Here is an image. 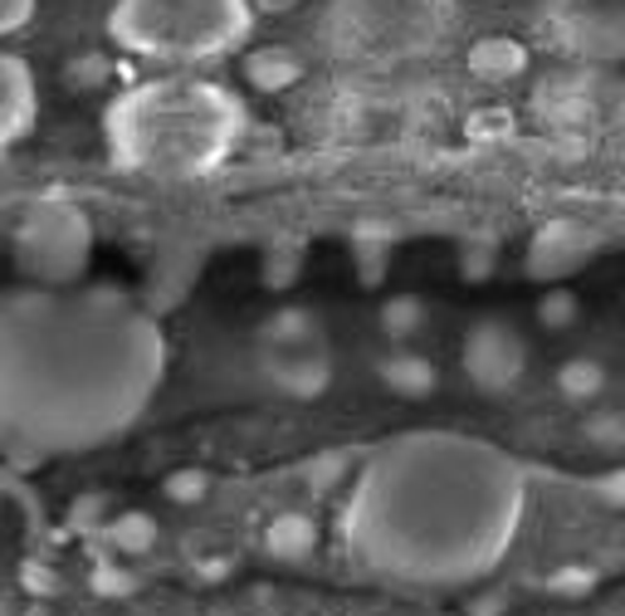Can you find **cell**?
I'll use <instances>...</instances> for the list:
<instances>
[{"label": "cell", "instance_id": "obj_23", "mask_svg": "<svg viewBox=\"0 0 625 616\" xmlns=\"http://www.w3.org/2000/svg\"><path fill=\"white\" fill-rule=\"evenodd\" d=\"M596 587V572L591 568H562L547 578V592H562V597H581V592Z\"/></svg>", "mask_w": 625, "mask_h": 616}, {"label": "cell", "instance_id": "obj_14", "mask_svg": "<svg viewBox=\"0 0 625 616\" xmlns=\"http://www.w3.org/2000/svg\"><path fill=\"white\" fill-rule=\"evenodd\" d=\"M469 64H475L484 79H509V74H518L523 64H528V54H523V45H513L509 35H499V40H479V45L469 49Z\"/></svg>", "mask_w": 625, "mask_h": 616}, {"label": "cell", "instance_id": "obj_27", "mask_svg": "<svg viewBox=\"0 0 625 616\" xmlns=\"http://www.w3.org/2000/svg\"><path fill=\"white\" fill-rule=\"evenodd\" d=\"M337 474H343V456H323V460H317V474L309 470V484H313V490H327Z\"/></svg>", "mask_w": 625, "mask_h": 616}, {"label": "cell", "instance_id": "obj_20", "mask_svg": "<svg viewBox=\"0 0 625 616\" xmlns=\"http://www.w3.org/2000/svg\"><path fill=\"white\" fill-rule=\"evenodd\" d=\"M103 509H108L103 494H79V500L69 504V528H74V534H98Z\"/></svg>", "mask_w": 625, "mask_h": 616}, {"label": "cell", "instance_id": "obj_9", "mask_svg": "<svg viewBox=\"0 0 625 616\" xmlns=\"http://www.w3.org/2000/svg\"><path fill=\"white\" fill-rule=\"evenodd\" d=\"M269 377L289 396H323L333 382V367H327V352H289V358L269 362Z\"/></svg>", "mask_w": 625, "mask_h": 616}, {"label": "cell", "instance_id": "obj_28", "mask_svg": "<svg viewBox=\"0 0 625 616\" xmlns=\"http://www.w3.org/2000/svg\"><path fill=\"white\" fill-rule=\"evenodd\" d=\"M591 440H601V446H621V440H625V426H621L616 416H601L596 426H591Z\"/></svg>", "mask_w": 625, "mask_h": 616}, {"label": "cell", "instance_id": "obj_2", "mask_svg": "<svg viewBox=\"0 0 625 616\" xmlns=\"http://www.w3.org/2000/svg\"><path fill=\"white\" fill-rule=\"evenodd\" d=\"M523 474L503 450L465 436H401L357 474L343 544L371 578L459 587L509 553Z\"/></svg>", "mask_w": 625, "mask_h": 616}, {"label": "cell", "instance_id": "obj_25", "mask_svg": "<svg viewBox=\"0 0 625 616\" xmlns=\"http://www.w3.org/2000/svg\"><path fill=\"white\" fill-rule=\"evenodd\" d=\"M20 587L35 592V597H49V592H59V578H54L45 563H25L20 568Z\"/></svg>", "mask_w": 625, "mask_h": 616}, {"label": "cell", "instance_id": "obj_24", "mask_svg": "<svg viewBox=\"0 0 625 616\" xmlns=\"http://www.w3.org/2000/svg\"><path fill=\"white\" fill-rule=\"evenodd\" d=\"M357 255H361V279H367V284H377V279H381V259L391 255V240H377V245H371L367 235H361V240H357Z\"/></svg>", "mask_w": 625, "mask_h": 616}, {"label": "cell", "instance_id": "obj_13", "mask_svg": "<svg viewBox=\"0 0 625 616\" xmlns=\"http://www.w3.org/2000/svg\"><path fill=\"white\" fill-rule=\"evenodd\" d=\"M245 74H249V83H255V89L279 93V89H289V83L299 79V59H293L289 49H255L245 59Z\"/></svg>", "mask_w": 625, "mask_h": 616}, {"label": "cell", "instance_id": "obj_15", "mask_svg": "<svg viewBox=\"0 0 625 616\" xmlns=\"http://www.w3.org/2000/svg\"><path fill=\"white\" fill-rule=\"evenodd\" d=\"M103 538L118 548V553H152V544H157V518L152 514H118L113 524L103 528Z\"/></svg>", "mask_w": 625, "mask_h": 616}, {"label": "cell", "instance_id": "obj_12", "mask_svg": "<svg viewBox=\"0 0 625 616\" xmlns=\"http://www.w3.org/2000/svg\"><path fill=\"white\" fill-rule=\"evenodd\" d=\"M591 250V240H581V235H572L567 225H553V231L537 240V250H533V259H537V275H567V269H577V259Z\"/></svg>", "mask_w": 625, "mask_h": 616}, {"label": "cell", "instance_id": "obj_1", "mask_svg": "<svg viewBox=\"0 0 625 616\" xmlns=\"http://www.w3.org/2000/svg\"><path fill=\"white\" fill-rule=\"evenodd\" d=\"M167 343L118 289L0 299V446L15 464L123 436L157 396Z\"/></svg>", "mask_w": 625, "mask_h": 616}, {"label": "cell", "instance_id": "obj_3", "mask_svg": "<svg viewBox=\"0 0 625 616\" xmlns=\"http://www.w3.org/2000/svg\"><path fill=\"white\" fill-rule=\"evenodd\" d=\"M118 171L152 181H191L221 167L239 137V103L205 79H147L103 113Z\"/></svg>", "mask_w": 625, "mask_h": 616}, {"label": "cell", "instance_id": "obj_4", "mask_svg": "<svg viewBox=\"0 0 625 616\" xmlns=\"http://www.w3.org/2000/svg\"><path fill=\"white\" fill-rule=\"evenodd\" d=\"M249 30L245 0H113L108 35L161 64H191L230 49Z\"/></svg>", "mask_w": 625, "mask_h": 616}, {"label": "cell", "instance_id": "obj_22", "mask_svg": "<svg viewBox=\"0 0 625 616\" xmlns=\"http://www.w3.org/2000/svg\"><path fill=\"white\" fill-rule=\"evenodd\" d=\"M35 5L40 0H0V45H5L10 35H20V30L35 20Z\"/></svg>", "mask_w": 625, "mask_h": 616}, {"label": "cell", "instance_id": "obj_19", "mask_svg": "<svg viewBox=\"0 0 625 616\" xmlns=\"http://www.w3.org/2000/svg\"><path fill=\"white\" fill-rule=\"evenodd\" d=\"M167 500L171 504H201L205 494H211V474L205 470H177V474H167Z\"/></svg>", "mask_w": 625, "mask_h": 616}, {"label": "cell", "instance_id": "obj_7", "mask_svg": "<svg viewBox=\"0 0 625 616\" xmlns=\"http://www.w3.org/2000/svg\"><path fill=\"white\" fill-rule=\"evenodd\" d=\"M40 117V83L20 54L0 49V153L25 143Z\"/></svg>", "mask_w": 625, "mask_h": 616}, {"label": "cell", "instance_id": "obj_26", "mask_svg": "<svg viewBox=\"0 0 625 616\" xmlns=\"http://www.w3.org/2000/svg\"><path fill=\"white\" fill-rule=\"evenodd\" d=\"M596 494H601L606 504H616V509H625V470L601 474V480H596Z\"/></svg>", "mask_w": 625, "mask_h": 616}, {"label": "cell", "instance_id": "obj_18", "mask_svg": "<svg viewBox=\"0 0 625 616\" xmlns=\"http://www.w3.org/2000/svg\"><path fill=\"white\" fill-rule=\"evenodd\" d=\"M577 313H581V304H577V294H572V289H547V294L537 299V323H543L547 333H562V328H572V323H577Z\"/></svg>", "mask_w": 625, "mask_h": 616}, {"label": "cell", "instance_id": "obj_8", "mask_svg": "<svg viewBox=\"0 0 625 616\" xmlns=\"http://www.w3.org/2000/svg\"><path fill=\"white\" fill-rule=\"evenodd\" d=\"M377 377H381V387H387V392L405 396V402H425V396L440 387L435 362L431 358H415V352H391V358H381Z\"/></svg>", "mask_w": 625, "mask_h": 616}, {"label": "cell", "instance_id": "obj_11", "mask_svg": "<svg viewBox=\"0 0 625 616\" xmlns=\"http://www.w3.org/2000/svg\"><path fill=\"white\" fill-rule=\"evenodd\" d=\"M265 548L274 558H283V563H299V558H309L317 548V524L309 514H299V509L279 514L269 524V534H265Z\"/></svg>", "mask_w": 625, "mask_h": 616}, {"label": "cell", "instance_id": "obj_21", "mask_svg": "<svg viewBox=\"0 0 625 616\" xmlns=\"http://www.w3.org/2000/svg\"><path fill=\"white\" fill-rule=\"evenodd\" d=\"M89 587L98 592V597H127V592H133L137 582L127 578V572L118 568V563H98V568H93V578H89Z\"/></svg>", "mask_w": 625, "mask_h": 616}, {"label": "cell", "instance_id": "obj_10", "mask_svg": "<svg viewBox=\"0 0 625 616\" xmlns=\"http://www.w3.org/2000/svg\"><path fill=\"white\" fill-rule=\"evenodd\" d=\"M265 343L274 348V358H289V352H323V328H317L313 313L279 309L265 328Z\"/></svg>", "mask_w": 625, "mask_h": 616}, {"label": "cell", "instance_id": "obj_17", "mask_svg": "<svg viewBox=\"0 0 625 616\" xmlns=\"http://www.w3.org/2000/svg\"><path fill=\"white\" fill-rule=\"evenodd\" d=\"M557 387H562V396H572V402H591V396H601V387H606V372L591 358H572V362L557 367Z\"/></svg>", "mask_w": 625, "mask_h": 616}, {"label": "cell", "instance_id": "obj_6", "mask_svg": "<svg viewBox=\"0 0 625 616\" xmlns=\"http://www.w3.org/2000/svg\"><path fill=\"white\" fill-rule=\"evenodd\" d=\"M523 367H528V348L523 338L499 318H484L469 328L465 338V372L475 377L479 392H509L518 387Z\"/></svg>", "mask_w": 625, "mask_h": 616}, {"label": "cell", "instance_id": "obj_5", "mask_svg": "<svg viewBox=\"0 0 625 616\" xmlns=\"http://www.w3.org/2000/svg\"><path fill=\"white\" fill-rule=\"evenodd\" d=\"M93 250V225L74 201H35L20 215L15 265L35 289H69L83 275Z\"/></svg>", "mask_w": 625, "mask_h": 616}, {"label": "cell", "instance_id": "obj_16", "mask_svg": "<svg viewBox=\"0 0 625 616\" xmlns=\"http://www.w3.org/2000/svg\"><path fill=\"white\" fill-rule=\"evenodd\" d=\"M425 328V304L415 294H397L381 304V333H387L391 343H405L415 338V333Z\"/></svg>", "mask_w": 625, "mask_h": 616}]
</instances>
